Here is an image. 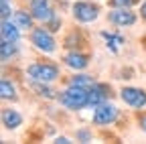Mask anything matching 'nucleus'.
<instances>
[{"instance_id":"1","label":"nucleus","mask_w":146,"mask_h":144,"mask_svg":"<svg viewBox=\"0 0 146 144\" xmlns=\"http://www.w3.org/2000/svg\"><path fill=\"white\" fill-rule=\"evenodd\" d=\"M89 89L83 87H75V85H69L65 92H61L57 96L59 104L65 106L67 110H83V108L89 106Z\"/></svg>"},{"instance_id":"2","label":"nucleus","mask_w":146,"mask_h":144,"mask_svg":"<svg viewBox=\"0 0 146 144\" xmlns=\"http://www.w3.org/2000/svg\"><path fill=\"white\" fill-rule=\"evenodd\" d=\"M27 73L33 81H41V83H51L59 77V67L55 63H33L29 65Z\"/></svg>"},{"instance_id":"3","label":"nucleus","mask_w":146,"mask_h":144,"mask_svg":"<svg viewBox=\"0 0 146 144\" xmlns=\"http://www.w3.org/2000/svg\"><path fill=\"white\" fill-rule=\"evenodd\" d=\"M31 43L39 49V51H43V53H53L55 49H57V43H55L51 31L49 29H43V27L31 31Z\"/></svg>"},{"instance_id":"4","label":"nucleus","mask_w":146,"mask_h":144,"mask_svg":"<svg viewBox=\"0 0 146 144\" xmlns=\"http://www.w3.org/2000/svg\"><path fill=\"white\" fill-rule=\"evenodd\" d=\"M73 16L79 23H94L100 16V8L91 2H85V0H79V2L73 4Z\"/></svg>"},{"instance_id":"5","label":"nucleus","mask_w":146,"mask_h":144,"mask_svg":"<svg viewBox=\"0 0 146 144\" xmlns=\"http://www.w3.org/2000/svg\"><path fill=\"white\" fill-rule=\"evenodd\" d=\"M108 21L112 23V25H116V27H132L136 23V14L130 8L116 6V8H112V10L108 12Z\"/></svg>"},{"instance_id":"6","label":"nucleus","mask_w":146,"mask_h":144,"mask_svg":"<svg viewBox=\"0 0 146 144\" xmlns=\"http://www.w3.org/2000/svg\"><path fill=\"white\" fill-rule=\"evenodd\" d=\"M116 118H118V108H116V106L108 104V102H104V104L96 106L94 124H98V126H108V124H112Z\"/></svg>"},{"instance_id":"7","label":"nucleus","mask_w":146,"mask_h":144,"mask_svg":"<svg viewBox=\"0 0 146 144\" xmlns=\"http://www.w3.org/2000/svg\"><path fill=\"white\" fill-rule=\"evenodd\" d=\"M120 98L130 108H144L146 106V92L140 87H124L120 92Z\"/></svg>"},{"instance_id":"8","label":"nucleus","mask_w":146,"mask_h":144,"mask_svg":"<svg viewBox=\"0 0 146 144\" xmlns=\"http://www.w3.org/2000/svg\"><path fill=\"white\" fill-rule=\"evenodd\" d=\"M31 14L35 16L36 21H43V23H49L53 19V8L49 4V0H36V2H31Z\"/></svg>"},{"instance_id":"9","label":"nucleus","mask_w":146,"mask_h":144,"mask_svg":"<svg viewBox=\"0 0 146 144\" xmlns=\"http://www.w3.org/2000/svg\"><path fill=\"white\" fill-rule=\"evenodd\" d=\"M87 94H89V106L96 108V106L108 102V98H110V87L104 85V83H96L94 87H89Z\"/></svg>"},{"instance_id":"10","label":"nucleus","mask_w":146,"mask_h":144,"mask_svg":"<svg viewBox=\"0 0 146 144\" xmlns=\"http://www.w3.org/2000/svg\"><path fill=\"white\" fill-rule=\"evenodd\" d=\"M0 35H2V41H10V43H18L21 39V29L14 25V21H2V29H0Z\"/></svg>"},{"instance_id":"11","label":"nucleus","mask_w":146,"mask_h":144,"mask_svg":"<svg viewBox=\"0 0 146 144\" xmlns=\"http://www.w3.org/2000/svg\"><path fill=\"white\" fill-rule=\"evenodd\" d=\"M63 61H65V65L67 67H71V69H75V71H81V69H85L87 67V57L85 55H81V53H67V55L63 57Z\"/></svg>"},{"instance_id":"12","label":"nucleus","mask_w":146,"mask_h":144,"mask_svg":"<svg viewBox=\"0 0 146 144\" xmlns=\"http://www.w3.org/2000/svg\"><path fill=\"white\" fill-rule=\"evenodd\" d=\"M2 124L8 130H16L18 126L23 124V116L16 110H2Z\"/></svg>"},{"instance_id":"13","label":"nucleus","mask_w":146,"mask_h":144,"mask_svg":"<svg viewBox=\"0 0 146 144\" xmlns=\"http://www.w3.org/2000/svg\"><path fill=\"white\" fill-rule=\"evenodd\" d=\"M33 19H35V16L29 14V12H25V10H16V12L12 14L14 25L21 29V31H29V29H33Z\"/></svg>"},{"instance_id":"14","label":"nucleus","mask_w":146,"mask_h":144,"mask_svg":"<svg viewBox=\"0 0 146 144\" xmlns=\"http://www.w3.org/2000/svg\"><path fill=\"white\" fill-rule=\"evenodd\" d=\"M100 35H102V39L108 43L110 51H114V53L120 49V45H124V37H122V35H114V33H108V31H102Z\"/></svg>"},{"instance_id":"15","label":"nucleus","mask_w":146,"mask_h":144,"mask_svg":"<svg viewBox=\"0 0 146 144\" xmlns=\"http://www.w3.org/2000/svg\"><path fill=\"white\" fill-rule=\"evenodd\" d=\"M98 81L94 77H89V75H73L69 79V85H75V87H83V89H89V87H94Z\"/></svg>"},{"instance_id":"16","label":"nucleus","mask_w":146,"mask_h":144,"mask_svg":"<svg viewBox=\"0 0 146 144\" xmlns=\"http://www.w3.org/2000/svg\"><path fill=\"white\" fill-rule=\"evenodd\" d=\"M0 96H2V100H14L16 98V89L8 79L0 81Z\"/></svg>"},{"instance_id":"17","label":"nucleus","mask_w":146,"mask_h":144,"mask_svg":"<svg viewBox=\"0 0 146 144\" xmlns=\"http://www.w3.org/2000/svg\"><path fill=\"white\" fill-rule=\"evenodd\" d=\"M14 55H16V45L10 43V41H2V45H0V57H2V61L6 63Z\"/></svg>"},{"instance_id":"18","label":"nucleus","mask_w":146,"mask_h":144,"mask_svg":"<svg viewBox=\"0 0 146 144\" xmlns=\"http://www.w3.org/2000/svg\"><path fill=\"white\" fill-rule=\"evenodd\" d=\"M33 89L39 96H43V98H55V92L51 87H47V83H41V81H33Z\"/></svg>"},{"instance_id":"19","label":"nucleus","mask_w":146,"mask_h":144,"mask_svg":"<svg viewBox=\"0 0 146 144\" xmlns=\"http://www.w3.org/2000/svg\"><path fill=\"white\" fill-rule=\"evenodd\" d=\"M138 2H140V0H110L112 6H120V8H130V6H134Z\"/></svg>"},{"instance_id":"20","label":"nucleus","mask_w":146,"mask_h":144,"mask_svg":"<svg viewBox=\"0 0 146 144\" xmlns=\"http://www.w3.org/2000/svg\"><path fill=\"white\" fill-rule=\"evenodd\" d=\"M59 27H61V19H59L57 14H53V19L47 23V29L49 31H59Z\"/></svg>"},{"instance_id":"21","label":"nucleus","mask_w":146,"mask_h":144,"mask_svg":"<svg viewBox=\"0 0 146 144\" xmlns=\"http://www.w3.org/2000/svg\"><path fill=\"white\" fill-rule=\"evenodd\" d=\"M10 12H12V8L8 4V0H2V21L10 19Z\"/></svg>"},{"instance_id":"22","label":"nucleus","mask_w":146,"mask_h":144,"mask_svg":"<svg viewBox=\"0 0 146 144\" xmlns=\"http://www.w3.org/2000/svg\"><path fill=\"white\" fill-rule=\"evenodd\" d=\"M77 138L85 142V140H89V138H91V134H89V132H85V130H81V132H77Z\"/></svg>"},{"instance_id":"23","label":"nucleus","mask_w":146,"mask_h":144,"mask_svg":"<svg viewBox=\"0 0 146 144\" xmlns=\"http://www.w3.org/2000/svg\"><path fill=\"white\" fill-rule=\"evenodd\" d=\"M138 122H140V128H142V130H144V132H146V114H142V116H140V120H138Z\"/></svg>"},{"instance_id":"24","label":"nucleus","mask_w":146,"mask_h":144,"mask_svg":"<svg viewBox=\"0 0 146 144\" xmlns=\"http://www.w3.org/2000/svg\"><path fill=\"white\" fill-rule=\"evenodd\" d=\"M140 12H142V16H144V21H146V0L142 2V8H140Z\"/></svg>"},{"instance_id":"25","label":"nucleus","mask_w":146,"mask_h":144,"mask_svg":"<svg viewBox=\"0 0 146 144\" xmlns=\"http://www.w3.org/2000/svg\"><path fill=\"white\" fill-rule=\"evenodd\" d=\"M55 142H61V144H67V142H69V138H65V136H61V138H57V140H55Z\"/></svg>"}]
</instances>
